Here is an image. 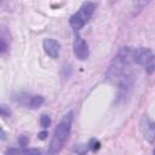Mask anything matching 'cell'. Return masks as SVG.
I'll use <instances>...</instances> for the list:
<instances>
[{"label": "cell", "instance_id": "cell-8", "mask_svg": "<svg viewBox=\"0 0 155 155\" xmlns=\"http://www.w3.org/2000/svg\"><path fill=\"white\" fill-rule=\"evenodd\" d=\"M42 48H44L45 53H46L48 57L56 59V58L59 56L61 45H59V42H58L57 40H54V39H45L44 42H42Z\"/></svg>", "mask_w": 155, "mask_h": 155}, {"label": "cell", "instance_id": "cell-9", "mask_svg": "<svg viewBox=\"0 0 155 155\" xmlns=\"http://www.w3.org/2000/svg\"><path fill=\"white\" fill-rule=\"evenodd\" d=\"M6 154H40L39 149H8L6 151Z\"/></svg>", "mask_w": 155, "mask_h": 155}, {"label": "cell", "instance_id": "cell-2", "mask_svg": "<svg viewBox=\"0 0 155 155\" xmlns=\"http://www.w3.org/2000/svg\"><path fill=\"white\" fill-rule=\"evenodd\" d=\"M73 120H74L73 110H69L68 113H65L62 116V119L59 120V122L57 124V126L53 131L52 139H51V143H50V147L47 150L48 154H57L63 149V147L65 145V143L69 138Z\"/></svg>", "mask_w": 155, "mask_h": 155}, {"label": "cell", "instance_id": "cell-13", "mask_svg": "<svg viewBox=\"0 0 155 155\" xmlns=\"http://www.w3.org/2000/svg\"><path fill=\"white\" fill-rule=\"evenodd\" d=\"M18 142H19V145L25 147V145H27V143H28V138H27V137H24V136H21V137H19V139H18Z\"/></svg>", "mask_w": 155, "mask_h": 155}, {"label": "cell", "instance_id": "cell-1", "mask_svg": "<svg viewBox=\"0 0 155 155\" xmlns=\"http://www.w3.org/2000/svg\"><path fill=\"white\" fill-rule=\"evenodd\" d=\"M132 63H134L133 48L121 47L107 70V78L117 84L119 91L122 94H126L133 84V76L130 71V65Z\"/></svg>", "mask_w": 155, "mask_h": 155}, {"label": "cell", "instance_id": "cell-11", "mask_svg": "<svg viewBox=\"0 0 155 155\" xmlns=\"http://www.w3.org/2000/svg\"><path fill=\"white\" fill-rule=\"evenodd\" d=\"M151 0H137V4H136V8H137V12L142 11V8L144 6H147Z\"/></svg>", "mask_w": 155, "mask_h": 155}, {"label": "cell", "instance_id": "cell-6", "mask_svg": "<svg viewBox=\"0 0 155 155\" xmlns=\"http://www.w3.org/2000/svg\"><path fill=\"white\" fill-rule=\"evenodd\" d=\"M73 51L75 57L79 61H86L90 56V50H88V45L87 42L81 38V36H76L73 44Z\"/></svg>", "mask_w": 155, "mask_h": 155}, {"label": "cell", "instance_id": "cell-4", "mask_svg": "<svg viewBox=\"0 0 155 155\" xmlns=\"http://www.w3.org/2000/svg\"><path fill=\"white\" fill-rule=\"evenodd\" d=\"M133 62L143 67V69L148 74L155 71V54L150 48L139 47L133 50Z\"/></svg>", "mask_w": 155, "mask_h": 155}, {"label": "cell", "instance_id": "cell-16", "mask_svg": "<svg viewBox=\"0 0 155 155\" xmlns=\"http://www.w3.org/2000/svg\"><path fill=\"white\" fill-rule=\"evenodd\" d=\"M153 153H154V154H155V149H154V150H153Z\"/></svg>", "mask_w": 155, "mask_h": 155}, {"label": "cell", "instance_id": "cell-15", "mask_svg": "<svg viewBox=\"0 0 155 155\" xmlns=\"http://www.w3.org/2000/svg\"><path fill=\"white\" fill-rule=\"evenodd\" d=\"M5 139V132H4V130H1V140H4Z\"/></svg>", "mask_w": 155, "mask_h": 155}, {"label": "cell", "instance_id": "cell-10", "mask_svg": "<svg viewBox=\"0 0 155 155\" xmlns=\"http://www.w3.org/2000/svg\"><path fill=\"white\" fill-rule=\"evenodd\" d=\"M50 124H51L50 116L46 115V114L41 115V117H40V125H41V127H42V128H47V127L50 126Z\"/></svg>", "mask_w": 155, "mask_h": 155}, {"label": "cell", "instance_id": "cell-5", "mask_svg": "<svg viewBox=\"0 0 155 155\" xmlns=\"http://www.w3.org/2000/svg\"><path fill=\"white\" fill-rule=\"evenodd\" d=\"M12 101L27 109H36V108L41 107L45 102L42 96L33 94V93H28V92H19V93L13 94Z\"/></svg>", "mask_w": 155, "mask_h": 155}, {"label": "cell", "instance_id": "cell-12", "mask_svg": "<svg viewBox=\"0 0 155 155\" xmlns=\"http://www.w3.org/2000/svg\"><path fill=\"white\" fill-rule=\"evenodd\" d=\"M0 109H1V116H2V117H7V116L11 115V110L7 109V107H6L5 104H2Z\"/></svg>", "mask_w": 155, "mask_h": 155}, {"label": "cell", "instance_id": "cell-3", "mask_svg": "<svg viewBox=\"0 0 155 155\" xmlns=\"http://www.w3.org/2000/svg\"><path fill=\"white\" fill-rule=\"evenodd\" d=\"M96 10V5L91 1H85L80 8L70 17L69 19V23H70V27L74 29V30H80L92 17L93 12Z\"/></svg>", "mask_w": 155, "mask_h": 155}, {"label": "cell", "instance_id": "cell-14", "mask_svg": "<svg viewBox=\"0 0 155 155\" xmlns=\"http://www.w3.org/2000/svg\"><path fill=\"white\" fill-rule=\"evenodd\" d=\"M47 134H48L47 131H42V132H40V133L38 134V137H39L40 139H45V138L47 137Z\"/></svg>", "mask_w": 155, "mask_h": 155}, {"label": "cell", "instance_id": "cell-7", "mask_svg": "<svg viewBox=\"0 0 155 155\" xmlns=\"http://www.w3.org/2000/svg\"><path fill=\"white\" fill-rule=\"evenodd\" d=\"M140 131L145 140H148L149 143L155 142V121H153L148 116H144L140 121Z\"/></svg>", "mask_w": 155, "mask_h": 155}]
</instances>
